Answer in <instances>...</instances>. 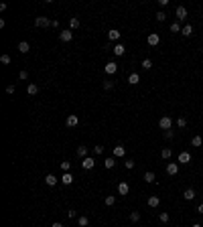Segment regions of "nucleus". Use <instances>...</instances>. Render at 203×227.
Wrapping results in <instances>:
<instances>
[{
  "instance_id": "f257e3e1",
  "label": "nucleus",
  "mask_w": 203,
  "mask_h": 227,
  "mask_svg": "<svg viewBox=\"0 0 203 227\" xmlns=\"http://www.w3.org/2000/svg\"><path fill=\"white\" fill-rule=\"evenodd\" d=\"M171 126H173V120H171L169 116H162L161 120H158V128L161 130H171Z\"/></svg>"
},
{
  "instance_id": "f03ea898",
  "label": "nucleus",
  "mask_w": 203,
  "mask_h": 227,
  "mask_svg": "<svg viewBox=\"0 0 203 227\" xmlns=\"http://www.w3.org/2000/svg\"><path fill=\"white\" fill-rule=\"evenodd\" d=\"M35 25H37V27H51L53 20H49L47 16H37V18H35Z\"/></svg>"
},
{
  "instance_id": "7ed1b4c3",
  "label": "nucleus",
  "mask_w": 203,
  "mask_h": 227,
  "mask_svg": "<svg viewBox=\"0 0 203 227\" xmlns=\"http://www.w3.org/2000/svg\"><path fill=\"white\" fill-rule=\"evenodd\" d=\"M65 124H67L69 128H75L77 124H79V118H77L75 113H71V116H67V120H65Z\"/></svg>"
},
{
  "instance_id": "20e7f679",
  "label": "nucleus",
  "mask_w": 203,
  "mask_h": 227,
  "mask_svg": "<svg viewBox=\"0 0 203 227\" xmlns=\"http://www.w3.org/2000/svg\"><path fill=\"white\" fill-rule=\"evenodd\" d=\"M177 173H179V164H177V162H169V164H167V174L175 176Z\"/></svg>"
},
{
  "instance_id": "39448f33",
  "label": "nucleus",
  "mask_w": 203,
  "mask_h": 227,
  "mask_svg": "<svg viewBox=\"0 0 203 227\" xmlns=\"http://www.w3.org/2000/svg\"><path fill=\"white\" fill-rule=\"evenodd\" d=\"M59 39L63 41V43H69V41L73 39V33H71V31H61V33H59Z\"/></svg>"
},
{
  "instance_id": "423d86ee",
  "label": "nucleus",
  "mask_w": 203,
  "mask_h": 227,
  "mask_svg": "<svg viewBox=\"0 0 203 227\" xmlns=\"http://www.w3.org/2000/svg\"><path fill=\"white\" fill-rule=\"evenodd\" d=\"M146 41H148V45H150V47H156V45L161 43V37H158L156 33H152V35H148V39H146Z\"/></svg>"
},
{
  "instance_id": "0eeeda50",
  "label": "nucleus",
  "mask_w": 203,
  "mask_h": 227,
  "mask_svg": "<svg viewBox=\"0 0 203 227\" xmlns=\"http://www.w3.org/2000/svg\"><path fill=\"white\" fill-rule=\"evenodd\" d=\"M104 71H106V73H108V75H114L116 71H118V65H116V63H112V61H110L108 65L104 67Z\"/></svg>"
},
{
  "instance_id": "6e6552de",
  "label": "nucleus",
  "mask_w": 203,
  "mask_h": 227,
  "mask_svg": "<svg viewBox=\"0 0 203 227\" xmlns=\"http://www.w3.org/2000/svg\"><path fill=\"white\" fill-rule=\"evenodd\" d=\"M158 203H161V197L158 195H152V197H148V207H158Z\"/></svg>"
},
{
  "instance_id": "1a4fd4ad",
  "label": "nucleus",
  "mask_w": 203,
  "mask_h": 227,
  "mask_svg": "<svg viewBox=\"0 0 203 227\" xmlns=\"http://www.w3.org/2000/svg\"><path fill=\"white\" fill-rule=\"evenodd\" d=\"M179 162H181V164H189L191 162V154L189 152H181L179 154Z\"/></svg>"
},
{
  "instance_id": "9d476101",
  "label": "nucleus",
  "mask_w": 203,
  "mask_h": 227,
  "mask_svg": "<svg viewBox=\"0 0 203 227\" xmlns=\"http://www.w3.org/2000/svg\"><path fill=\"white\" fill-rule=\"evenodd\" d=\"M114 156H126V148L122 146V144H118V146H114Z\"/></svg>"
},
{
  "instance_id": "9b49d317",
  "label": "nucleus",
  "mask_w": 203,
  "mask_h": 227,
  "mask_svg": "<svg viewBox=\"0 0 203 227\" xmlns=\"http://www.w3.org/2000/svg\"><path fill=\"white\" fill-rule=\"evenodd\" d=\"M177 18H179V20H185V18H187V8H185V6H179V8H177Z\"/></svg>"
},
{
  "instance_id": "f8f14e48",
  "label": "nucleus",
  "mask_w": 203,
  "mask_h": 227,
  "mask_svg": "<svg viewBox=\"0 0 203 227\" xmlns=\"http://www.w3.org/2000/svg\"><path fill=\"white\" fill-rule=\"evenodd\" d=\"M128 191H130L128 183H120V185H118V193H120V195H124V197H126V195H128Z\"/></svg>"
},
{
  "instance_id": "ddd939ff",
  "label": "nucleus",
  "mask_w": 203,
  "mask_h": 227,
  "mask_svg": "<svg viewBox=\"0 0 203 227\" xmlns=\"http://www.w3.org/2000/svg\"><path fill=\"white\" fill-rule=\"evenodd\" d=\"M61 183H63V185H71V183H73V174H71V173H65L63 176H61Z\"/></svg>"
},
{
  "instance_id": "4468645a",
  "label": "nucleus",
  "mask_w": 203,
  "mask_h": 227,
  "mask_svg": "<svg viewBox=\"0 0 203 227\" xmlns=\"http://www.w3.org/2000/svg\"><path fill=\"white\" fill-rule=\"evenodd\" d=\"M28 49H31V45H28L27 41H20V43H18V51H20L22 55H25V53H28Z\"/></svg>"
},
{
  "instance_id": "2eb2a0df",
  "label": "nucleus",
  "mask_w": 203,
  "mask_h": 227,
  "mask_svg": "<svg viewBox=\"0 0 203 227\" xmlns=\"http://www.w3.org/2000/svg\"><path fill=\"white\" fill-rule=\"evenodd\" d=\"M45 183H47L49 187H55V185H57V176H55V174H47V176H45Z\"/></svg>"
},
{
  "instance_id": "dca6fc26",
  "label": "nucleus",
  "mask_w": 203,
  "mask_h": 227,
  "mask_svg": "<svg viewBox=\"0 0 203 227\" xmlns=\"http://www.w3.org/2000/svg\"><path fill=\"white\" fill-rule=\"evenodd\" d=\"M27 94H28V95H37V94H39V85H35V83H28Z\"/></svg>"
},
{
  "instance_id": "f3484780",
  "label": "nucleus",
  "mask_w": 203,
  "mask_h": 227,
  "mask_svg": "<svg viewBox=\"0 0 203 227\" xmlns=\"http://www.w3.org/2000/svg\"><path fill=\"white\" fill-rule=\"evenodd\" d=\"M81 164H83V168H85V170H89V168H94L95 162H94V158H89V156H88V158H83V162H81Z\"/></svg>"
},
{
  "instance_id": "a211bd4d",
  "label": "nucleus",
  "mask_w": 203,
  "mask_h": 227,
  "mask_svg": "<svg viewBox=\"0 0 203 227\" xmlns=\"http://www.w3.org/2000/svg\"><path fill=\"white\" fill-rule=\"evenodd\" d=\"M112 51H114V55H118V57H120V55H124V53H126V47H124V45H120V43H118V45H116V47L112 49Z\"/></svg>"
},
{
  "instance_id": "6ab92c4d",
  "label": "nucleus",
  "mask_w": 203,
  "mask_h": 227,
  "mask_svg": "<svg viewBox=\"0 0 203 227\" xmlns=\"http://www.w3.org/2000/svg\"><path fill=\"white\" fill-rule=\"evenodd\" d=\"M77 156L79 158H88V146H77Z\"/></svg>"
},
{
  "instance_id": "aec40b11",
  "label": "nucleus",
  "mask_w": 203,
  "mask_h": 227,
  "mask_svg": "<svg viewBox=\"0 0 203 227\" xmlns=\"http://www.w3.org/2000/svg\"><path fill=\"white\" fill-rule=\"evenodd\" d=\"M181 33H183V37H193V27H191V25H185Z\"/></svg>"
},
{
  "instance_id": "412c9836",
  "label": "nucleus",
  "mask_w": 203,
  "mask_h": 227,
  "mask_svg": "<svg viewBox=\"0 0 203 227\" xmlns=\"http://www.w3.org/2000/svg\"><path fill=\"white\" fill-rule=\"evenodd\" d=\"M108 39H110V41H118V39H120V31L112 28V31L108 33Z\"/></svg>"
},
{
  "instance_id": "4be33fe9",
  "label": "nucleus",
  "mask_w": 203,
  "mask_h": 227,
  "mask_svg": "<svg viewBox=\"0 0 203 227\" xmlns=\"http://www.w3.org/2000/svg\"><path fill=\"white\" fill-rule=\"evenodd\" d=\"M138 81H140V75H138V73H130V77H128V83H130V85H136Z\"/></svg>"
},
{
  "instance_id": "5701e85b",
  "label": "nucleus",
  "mask_w": 203,
  "mask_h": 227,
  "mask_svg": "<svg viewBox=\"0 0 203 227\" xmlns=\"http://www.w3.org/2000/svg\"><path fill=\"white\" fill-rule=\"evenodd\" d=\"M183 197H185L187 201H193V199H195V191H193V189H187V191L183 193Z\"/></svg>"
},
{
  "instance_id": "b1692460",
  "label": "nucleus",
  "mask_w": 203,
  "mask_h": 227,
  "mask_svg": "<svg viewBox=\"0 0 203 227\" xmlns=\"http://www.w3.org/2000/svg\"><path fill=\"white\" fill-rule=\"evenodd\" d=\"M144 180H146V183H155V180H156L155 173H150V170H148V173H144Z\"/></svg>"
},
{
  "instance_id": "393cba45",
  "label": "nucleus",
  "mask_w": 203,
  "mask_h": 227,
  "mask_svg": "<svg viewBox=\"0 0 203 227\" xmlns=\"http://www.w3.org/2000/svg\"><path fill=\"white\" fill-rule=\"evenodd\" d=\"M203 140H201V136H193L191 138V146H201Z\"/></svg>"
},
{
  "instance_id": "a878e982",
  "label": "nucleus",
  "mask_w": 203,
  "mask_h": 227,
  "mask_svg": "<svg viewBox=\"0 0 203 227\" xmlns=\"http://www.w3.org/2000/svg\"><path fill=\"white\" fill-rule=\"evenodd\" d=\"M114 164H116L114 158H106V160H104V166L108 168V170H110V168H114Z\"/></svg>"
},
{
  "instance_id": "bb28decb",
  "label": "nucleus",
  "mask_w": 203,
  "mask_h": 227,
  "mask_svg": "<svg viewBox=\"0 0 203 227\" xmlns=\"http://www.w3.org/2000/svg\"><path fill=\"white\" fill-rule=\"evenodd\" d=\"M88 223H89L88 217H79V219H77V225L79 227H88Z\"/></svg>"
},
{
  "instance_id": "cd10ccee",
  "label": "nucleus",
  "mask_w": 203,
  "mask_h": 227,
  "mask_svg": "<svg viewBox=\"0 0 203 227\" xmlns=\"http://www.w3.org/2000/svg\"><path fill=\"white\" fill-rule=\"evenodd\" d=\"M171 154H173V152H171V148H162V150H161L162 158H171Z\"/></svg>"
},
{
  "instance_id": "c85d7f7f",
  "label": "nucleus",
  "mask_w": 203,
  "mask_h": 227,
  "mask_svg": "<svg viewBox=\"0 0 203 227\" xmlns=\"http://www.w3.org/2000/svg\"><path fill=\"white\" fill-rule=\"evenodd\" d=\"M104 203H106V205H108V207H112V205H114V203H116V197H112V195H108V197H106V201H104Z\"/></svg>"
},
{
  "instance_id": "c756f323",
  "label": "nucleus",
  "mask_w": 203,
  "mask_h": 227,
  "mask_svg": "<svg viewBox=\"0 0 203 227\" xmlns=\"http://www.w3.org/2000/svg\"><path fill=\"white\" fill-rule=\"evenodd\" d=\"M179 31H183L181 25H179V22H173V25H171V33H179Z\"/></svg>"
},
{
  "instance_id": "7c9ffc66",
  "label": "nucleus",
  "mask_w": 203,
  "mask_h": 227,
  "mask_svg": "<svg viewBox=\"0 0 203 227\" xmlns=\"http://www.w3.org/2000/svg\"><path fill=\"white\" fill-rule=\"evenodd\" d=\"M138 219H140V213H138V211H132V213H130V221H134L136 223Z\"/></svg>"
},
{
  "instance_id": "2f4dec72",
  "label": "nucleus",
  "mask_w": 203,
  "mask_h": 227,
  "mask_svg": "<svg viewBox=\"0 0 203 227\" xmlns=\"http://www.w3.org/2000/svg\"><path fill=\"white\" fill-rule=\"evenodd\" d=\"M69 25H71V28H77V27H79V18H75V16H73V18L69 20Z\"/></svg>"
},
{
  "instance_id": "473e14b6",
  "label": "nucleus",
  "mask_w": 203,
  "mask_h": 227,
  "mask_svg": "<svg viewBox=\"0 0 203 227\" xmlns=\"http://www.w3.org/2000/svg\"><path fill=\"white\" fill-rule=\"evenodd\" d=\"M150 67H152V61H150V59L142 61V69H150Z\"/></svg>"
},
{
  "instance_id": "72a5a7b5",
  "label": "nucleus",
  "mask_w": 203,
  "mask_h": 227,
  "mask_svg": "<svg viewBox=\"0 0 203 227\" xmlns=\"http://www.w3.org/2000/svg\"><path fill=\"white\" fill-rule=\"evenodd\" d=\"M0 63H2V65H8V63H10V57H8V55H2V57H0Z\"/></svg>"
},
{
  "instance_id": "f704fd0d",
  "label": "nucleus",
  "mask_w": 203,
  "mask_h": 227,
  "mask_svg": "<svg viewBox=\"0 0 203 227\" xmlns=\"http://www.w3.org/2000/svg\"><path fill=\"white\" fill-rule=\"evenodd\" d=\"M177 126H179V128H185V126H187V120H185V118H179V120H177Z\"/></svg>"
},
{
  "instance_id": "c9c22d12",
  "label": "nucleus",
  "mask_w": 203,
  "mask_h": 227,
  "mask_svg": "<svg viewBox=\"0 0 203 227\" xmlns=\"http://www.w3.org/2000/svg\"><path fill=\"white\" fill-rule=\"evenodd\" d=\"M158 219H161V223H167V221H169V213H161Z\"/></svg>"
},
{
  "instance_id": "e433bc0d",
  "label": "nucleus",
  "mask_w": 203,
  "mask_h": 227,
  "mask_svg": "<svg viewBox=\"0 0 203 227\" xmlns=\"http://www.w3.org/2000/svg\"><path fill=\"white\" fill-rule=\"evenodd\" d=\"M173 136H175V132H173V130H165V138H167V140H171Z\"/></svg>"
},
{
  "instance_id": "4c0bfd02",
  "label": "nucleus",
  "mask_w": 203,
  "mask_h": 227,
  "mask_svg": "<svg viewBox=\"0 0 203 227\" xmlns=\"http://www.w3.org/2000/svg\"><path fill=\"white\" fill-rule=\"evenodd\" d=\"M165 18H167V14L165 12H156V20H158V22H162Z\"/></svg>"
},
{
  "instance_id": "58836bf2",
  "label": "nucleus",
  "mask_w": 203,
  "mask_h": 227,
  "mask_svg": "<svg viewBox=\"0 0 203 227\" xmlns=\"http://www.w3.org/2000/svg\"><path fill=\"white\" fill-rule=\"evenodd\" d=\"M114 87V81H104V89H112Z\"/></svg>"
},
{
  "instance_id": "ea45409f",
  "label": "nucleus",
  "mask_w": 203,
  "mask_h": 227,
  "mask_svg": "<svg viewBox=\"0 0 203 227\" xmlns=\"http://www.w3.org/2000/svg\"><path fill=\"white\" fill-rule=\"evenodd\" d=\"M61 168H63V170H65V173H67L69 168H71V164H69V162L65 160V162H61Z\"/></svg>"
},
{
  "instance_id": "a19ab883",
  "label": "nucleus",
  "mask_w": 203,
  "mask_h": 227,
  "mask_svg": "<svg viewBox=\"0 0 203 227\" xmlns=\"http://www.w3.org/2000/svg\"><path fill=\"white\" fill-rule=\"evenodd\" d=\"M94 152L95 154H102V152H104V146H94Z\"/></svg>"
},
{
  "instance_id": "79ce46f5",
  "label": "nucleus",
  "mask_w": 203,
  "mask_h": 227,
  "mask_svg": "<svg viewBox=\"0 0 203 227\" xmlns=\"http://www.w3.org/2000/svg\"><path fill=\"white\" fill-rule=\"evenodd\" d=\"M18 77H20V79H27V77H28V73H27V71H20V73H18Z\"/></svg>"
},
{
  "instance_id": "37998d69",
  "label": "nucleus",
  "mask_w": 203,
  "mask_h": 227,
  "mask_svg": "<svg viewBox=\"0 0 203 227\" xmlns=\"http://www.w3.org/2000/svg\"><path fill=\"white\" fill-rule=\"evenodd\" d=\"M67 215H69V217H71V219H75V215H77V213H75L73 209H69V211H67Z\"/></svg>"
},
{
  "instance_id": "c03bdc74",
  "label": "nucleus",
  "mask_w": 203,
  "mask_h": 227,
  "mask_svg": "<svg viewBox=\"0 0 203 227\" xmlns=\"http://www.w3.org/2000/svg\"><path fill=\"white\" fill-rule=\"evenodd\" d=\"M6 94H10V95L14 94V85H8V87H6Z\"/></svg>"
},
{
  "instance_id": "a18cd8bd",
  "label": "nucleus",
  "mask_w": 203,
  "mask_h": 227,
  "mask_svg": "<svg viewBox=\"0 0 203 227\" xmlns=\"http://www.w3.org/2000/svg\"><path fill=\"white\" fill-rule=\"evenodd\" d=\"M126 168H134V160H126Z\"/></svg>"
},
{
  "instance_id": "49530a36",
  "label": "nucleus",
  "mask_w": 203,
  "mask_h": 227,
  "mask_svg": "<svg viewBox=\"0 0 203 227\" xmlns=\"http://www.w3.org/2000/svg\"><path fill=\"white\" fill-rule=\"evenodd\" d=\"M197 213H201V215H203V203L199 205V207H197Z\"/></svg>"
},
{
  "instance_id": "de8ad7c7",
  "label": "nucleus",
  "mask_w": 203,
  "mask_h": 227,
  "mask_svg": "<svg viewBox=\"0 0 203 227\" xmlns=\"http://www.w3.org/2000/svg\"><path fill=\"white\" fill-rule=\"evenodd\" d=\"M51 227H63V225H61V223H53V225H51Z\"/></svg>"
},
{
  "instance_id": "09e8293b",
  "label": "nucleus",
  "mask_w": 203,
  "mask_h": 227,
  "mask_svg": "<svg viewBox=\"0 0 203 227\" xmlns=\"http://www.w3.org/2000/svg\"><path fill=\"white\" fill-rule=\"evenodd\" d=\"M193 227H201V225H199V223H195V225H193Z\"/></svg>"
}]
</instances>
